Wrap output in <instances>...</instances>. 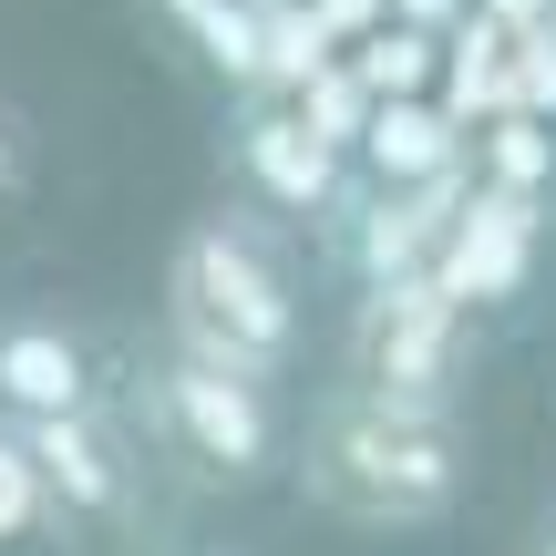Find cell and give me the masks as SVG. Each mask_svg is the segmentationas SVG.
Instances as JSON below:
<instances>
[{
	"instance_id": "obj_22",
	"label": "cell",
	"mask_w": 556,
	"mask_h": 556,
	"mask_svg": "<svg viewBox=\"0 0 556 556\" xmlns=\"http://www.w3.org/2000/svg\"><path fill=\"white\" fill-rule=\"evenodd\" d=\"M536 556H556V516H546V536H536Z\"/></svg>"
},
{
	"instance_id": "obj_19",
	"label": "cell",
	"mask_w": 556,
	"mask_h": 556,
	"mask_svg": "<svg viewBox=\"0 0 556 556\" xmlns=\"http://www.w3.org/2000/svg\"><path fill=\"white\" fill-rule=\"evenodd\" d=\"M21 186H31V114L0 93V206H11Z\"/></svg>"
},
{
	"instance_id": "obj_10",
	"label": "cell",
	"mask_w": 556,
	"mask_h": 556,
	"mask_svg": "<svg viewBox=\"0 0 556 556\" xmlns=\"http://www.w3.org/2000/svg\"><path fill=\"white\" fill-rule=\"evenodd\" d=\"M454 165H475V135L443 103H371V135H361V176L371 186H433Z\"/></svg>"
},
{
	"instance_id": "obj_5",
	"label": "cell",
	"mask_w": 556,
	"mask_h": 556,
	"mask_svg": "<svg viewBox=\"0 0 556 556\" xmlns=\"http://www.w3.org/2000/svg\"><path fill=\"white\" fill-rule=\"evenodd\" d=\"M475 165H454V176L433 186H361L351 217H340V248H351L361 289H402V278H433L443 248H454V217L475 206Z\"/></svg>"
},
{
	"instance_id": "obj_14",
	"label": "cell",
	"mask_w": 556,
	"mask_h": 556,
	"mask_svg": "<svg viewBox=\"0 0 556 556\" xmlns=\"http://www.w3.org/2000/svg\"><path fill=\"white\" fill-rule=\"evenodd\" d=\"M165 11L197 31V52L217 62L238 93H258V31H268V0H165Z\"/></svg>"
},
{
	"instance_id": "obj_13",
	"label": "cell",
	"mask_w": 556,
	"mask_h": 556,
	"mask_svg": "<svg viewBox=\"0 0 556 556\" xmlns=\"http://www.w3.org/2000/svg\"><path fill=\"white\" fill-rule=\"evenodd\" d=\"M475 176L495 186V197H536L546 206V186H556V124H526V114L484 124V135H475Z\"/></svg>"
},
{
	"instance_id": "obj_21",
	"label": "cell",
	"mask_w": 556,
	"mask_h": 556,
	"mask_svg": "<svg viewBox=\"0 0 556 556\" xmlns=\"http://www.w3.org/2000/svg\"><path fill=\"white\" fill-rule=\"evenodd\" d=\"M475 11L495 21L505 41H526V31H546V21H556V0H475Z\"/></svg>"
},
{
	"instance_id": "obj_1",
	"label": "cell",
	"mask_w": 556,
	"mask_h": 556,
	"mask_svg": "<svg viewBox=\"0 0 556 556\" xmlns=\"http://www.w3.org/2000/svg\"><path fill=\"white\" fill-rule=\"evenodd\" d=\"M464 475H475V443H464V413H422V402H381V392H319L309 433H299V484H309L319 516L340 526H443L464 505Z\"/></svg>"
},
{
	"instance_id": "obj_3",
	"label": "cell",
	"mask_w": 556,
	"mask_h": 556,
	"mask_svg": "<svg viewBox=\"0 0 556 556\" xmlns=\"http://www.w3.org/2000/svg\"><path fill=\"white\" fill-rule=\"evenodd\" d=\"M135 422H144V443H155L165 464H186L197 484H268L278 464H289L278 413H268L258 381L206 371V361H186V351L144 361V381H135Z\"/></svg>"
},
{
	"instance_id": "obj_7",
	"label": "cell",
	"mask_w": 556,
	"mask_h": 556,
	"mask_svg": "<svg viewBox=\"0 0 556 556\" xmlns=\"http://www.w3.org/2000/svg\"><path fill=\"white\" fill-rule=\"evenodd\" d=\"M536 238H546V206L536 197H495V186H475V206L454 217V248H443L433 289L454 299L464 319L505 309V299H526V278H536Z\"/></svg>"
},
{
	"instance_id": "obj_4",
	"label": "cell",
	"mask_w": 556,
	"mask_h": 556,
	"mask_svg": "<svg viewBox=\"0 0 556 556\" xmlns=\"http://www.w3.org/2000/svg\"><path fill=\"white\" fill-rule=\"evenodd\" d=\"M464 351H475V319H464L433 278L361 289V299H351V330H340V371H351V392L422 402V413H454Z\"/></svg>"
},
{
	"instance_id": "obj_18",
	"label": "cell",
	"mask_w": 556,
	"mask_h": 556,
	"mask_svg": "<svg viewBox=\"0 0 556 556\" xmlns=\"http://www.w3.org/2000/svg\"><path fill=\"white\" fill-rule=\"evenodd\" d=\"M309 21L340 41V52H361V41H371L381 21H392V0H309Z\"/></svg>"
},
{
	"instance_id": "obj_8",
	"label": "cell",
	"mask_w": 556,
	"mask_h": 556,
	"mask_svg": "<svg viewBox=\"0 0 556 556\" xmlns=\"http://www.w3.org/2000/svg\"><path fill=\"white\" fill-rule=\"evenodd\" d=\"M238 165L278 217H351V176H340L351 155H330L299 124V103H248L238 114Z\"/></svg>"
},
{
	"instance_id": "obj_2",
	"label": "cell",
	"mask_w": 556,
	"mask_h": 556,
	"mask_svg": "<svg viewBox=\"0 0 556 556\" xmlns=\"http://www.w3.org/2000/svg\"><path fill=\"white\" fill-rule=\"evenodd\" d=\"M165 330H176L186 361L206 371H238V381H268L299 361V278H289V248L268 238L258 217L217 206L176 238L165 258Z\"/></svg>"
},
{
	"instance_id": "obj_11",
	"label": "cell",
	"mask_w": 556,
	"mask_h": 556,
	"mask_svg": "<svg viewBox=\"0 0 556 556\" xmlns=\"http://www.w3.org/2000/svg\"><path fill=\"white\" fill-rule=\"evenodd\" d=\"M505 83H516V41H505L495 21L475 11L454 41H443V93H433V103L464 124V135H484V124H505V103H516Z\"/></svg>"
},
{
	"instance_id": "obj_9",
	"label": "cell",
	"mask_w": 556,
	"mask_h": 556,
	"mask_svg": "<svg viewBox=\"0 0 556 556\" xmlns=\"http://www.w3.org/2000/svg\"><path fill=\"white\" fill-rule=\"evenodd\" d=\"M93 413V351H83L62 319H0V422L31 433V422H73Z\"/></svg>"
},
{
	"instance_id": "obj_17",
	"label": "cell",
	"mask_w": 556,
	"mask_h": 556,
	"mask_svg": "<svg viewBox=\"0 0 556 556\" xmlns=\"http://www.w3.org/2000/svg\"><path fill=\"white\" fill-rule=\"evenodd\" d=\"M505 93H516L505 114H526V124H556V21L516 41V83H505Z\"/></svg>"
},
{
	"instance_id": "obj_15",
	"label": "cell",
	"mask_w": 556,
	"mask_h": 556,
	"mask_svg": "<svg viewBox=\"0 0 556 556\" xmlns=\"http://www.w3.org/2000/svg\"><path fill=\"white\" fill-rule=\"evenodd\" d=\"M299 124H309L330 155H361V135H371V93H361V73H351V62H330V73L299 93Z\"/></svg>"
},
{
	"instance_id": "obj_6",
	"label": "cell",
	"mask_w": 556,
	"mask_h": 556,
	"mask_svg": "<svg viewBox=\"0 0 556 556\" xmlns=\"http://www.w3.org/2000/svg\"><path fill=\"white\" fill-rule=\"evenodd\" d=\"M31 464H41V495H52V536H83V546H114L135 526V464H124V433L103 413H73V422H31Z\"/></svg>"
},
{
	"instance_id": "obj_20",
	"label": "cell",
	"mask_w": 556,
	"mask_h": 556,
	"mask_svg": "<svg viewBox=\"0 0 556 556\" xmlns=\"http://www.w3.org/2000/svg\"><path fill=\"white\" fill-rule=\"evenodd\" d=\"M392 21H402V31H433V41H454L464 21H475V0H392Z\"/></svg>"
},
{
	"instance_id": "obj_16",
	"label": "cell",
	"mask_w": 556,
	"mask_h": 556,
	"mask_svg": "<svg viewBox=\"0 0 556 556\" xmlns=\"http://www.w3.org/2000/svg\"><path fill=\"white\" fill-rule=\"evenodd\" d=\"M41 526H52V495H41V464H31V443L0 422V556L11 546H31Z\"/></svg>"
},
{
	"instance_id": "obj_12",
	"label": "cell",
	"mask_w": 556,
	"mask_h": 556,
	"mask_svg": "<svg viewBox=\"0 0 556 556\" xmlns=\"http://www.w3.org/2000/svg\"><path fill=\"white\" fill-rule=\"evenodd\" d=\"M361 73V93L371 103H433L443 93V41L433 31H402V21H381L371 41H361V52H340Z\"/></svg>"
}]
</instances>
